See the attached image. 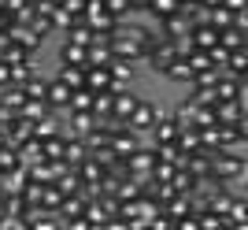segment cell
Wrapping results in <instances>:
<instances>
[{
    "label": "cell",
    "mask_w": 248,
    "mask_h": 230,
    "mask_svg": "<svg viewBox=\"0 0 248 230\" xmlns=\"http://www.w3.org/2000/svg\"><path fill=\"white\" fill-rule=\"evenodd\" d=\"M215 93H218V100H241V78L230 74V71H222L218 82H215Z\"/></svg>",
    "instance_id": "obj_14"
},
{
    "label": "cell",
    "mask_w": 248,
    "mask_h": 230,
    "mask_svg": "<svg viewBox=\"0 0 248 230\" xmlns=\"http://www.w3.org/2000/svg\"><path fill=\"white\" fill-rule=\"evenodd\" d=\"M174 60H178V45H174V41H167V37H159V41H155L152 49L145 52V63L152 67L155 74H167V67H170Z\"/></svg>",
    "instance_id": "obj_2"
},
{
    "label": "cell",
    "mask_w": 248,
    "mask_h": 230,
    "mask_svg": "<svg viewBox=\"0 0 248 230\" xmlns=\"http://www.w3.org/2000/svg\"><path fill=\"white\" fill-rule=\"evenodd\" d=\"M26 97H33V100H45V97H48V78H45L41 71L26 82Z\"/></svg>",
    "instance_id": "obj_30"
},
{
    "label": "cell",
    "mask_w": 248,
    "mask_h": 230,
    "mask_svg": "<svg viewBox=\"0 0 248 230\" xmlns=\"http://www.w3.org/2000/svg\"><path fill=\"white\" fill-rule=\"evenodd\" d=\"M26 186H30V167L26 164H19V167H11L0 175V189L4 193H26Z\"/></svg>",
    "instance_id": "obj_10"
},
{
    "label": "cell",
    "mask_w": 248,
    "mask_h": 230,
    "mask_svg": "<svg viewBox=\"0 0 248 230\" xmlns=\"http://www.w3.org/2000/svg\"><path fill=\"white\" fill-rule=\"evenodd\" d=\"M56 186H60L63 193H78V189H82V171L74 167V164H71V167H63L60 175H56Z\"/></svg>",
    "instance_id": "obj_18"
},
{
    "label": "cell",
    "mask_w": 248,
    "mask_h": 230,
    "mask_svg": "<svg viewBox=\"0 0 248 230\" xmlns=\"http://www.w3.org/2000/svg\"><path fill=\"white\" fill-rule=\"evenodd\" d=\"M178 134H182V123L174 119V112H170V115H159V123L152 126V134H148L145 145H159V141H178Z\"/></svg>",
    "instance_id": "obj_5"
},
{
    "label": "cell",
    "mask_w": 248,
    "mask_h": 230,
    "mask_svg": "<svg viewBox=\"0 0 248 230\" xmlns=\"http://www.w3.org/2000/svg\"><path fill=\"white\" fill-rule=\"evenodd\" d=\"M93 115H96V119H104V115H115V89H104V93H96Z\"/></svg>",
    "instance_id": "obj_28"
},
{
    "label": "cell",
    "mask_w": 248,
    "mask_h": 230,
    "mask_svg": "<svg viewBox=\"0 0 248 230\" xmlns=\"http://www.w3.org/2000/svg\"><path fill=\"white\" fill-rule=\"evenodd\" d=\"M163 78H170V82H178V85H193V67H189V56H178V60L167 67Z\"/></svg>",
    "instance_id": "obj_16"
},
{
    "label": "cell",
    "mask_w": 248,
    "mask_h": 230,
    "mask_svg": "<svg viewBox=\"0 0 248 230\" xmlns=\"http://www.w3.org/2000/svg\"><path fill=\"white\" fill-rule=\"evenodd\" d=\"M63 123H67V134L71 137H89L96 130V115L93 112H74L71 108V115H67Z\"/></svg>",
    "instance_id": "obj_7"
},
{
    "label": "cell",
    "mask_w": 248,
    "mask_h": 230,
    "mask_svg": "<svg viewBox=\"0 0 248 230\" xmlns=\"http://www.w3.org/2000/svg\"><path fill=\"white\" fill-rule=\"evenodd\" d=\"M93 104H96V93L89 89V85H82V89L71 93V108L74 112H93Z\"/></svg>",
    "instance_id": "obj_26"
},
{
    "label": "cell",
    "mask_w": 248,
    "mask_h": 230,
    "mask_svg": "<svg viewBox=\"0 0 248 230\" xmlns=\"http://www.w3.org/2000/svg\"><path fill=\"white\" fill-rule=\"evenodd\" d=\"M218 67H207V71H200V74H193V85H215L218 82Z\"/></svg>",
    "instance_id": "obj_36"
},
{
    "label": "cell",
    "mask_w": 248,
    "mask_h": 230,
    "mask_svg": "<svg viewBox=\"0 0 248 230\" xmlns=\"http://www.w3.org/2000/svg\"><path fill=\"white\" fill-rule=\"evenodd\" d=\"M155 26H159V33H163L167 41H182V37H189V33H193V22H189L182 11H178V15H170V19H159Z\"/></svg>",
    "instance_id": "obj_6"
},
{
    "label": "cell",
    "mask_w": 248,
    "mask_h": 230,
    "mask_svg": "<svg viewBox=\"0 0 248 230\" xmlns=\"http://www.w3.org/2000/svg\"><path fill=\"white\" fill-rule=\"evenodd\" d=\"M60 63H67V67H89V49H85V45L63 41L60 45Z\"/></svg>",
    "instance_id": "obj_12"
},
{
    "label": "cell",
    "mask_w": 248,
    "mask_h": 230,
    "mask_svg": "<svg viewBox=\"0 0 248 230\" xmlns=\"http://www.w3.org/2000/svg\"><path fill=\"white\" fill-rule=\"evenodd\" d=\"M63 41H71V45H85V49H89V45L96 41V33H93V26H89L85 19H78L74 26H67V30H63Z\"/></svg>",
    "instance_id": "obj_13"
},
{
    "label": "cell",
    "mask_w": 248,
    "mask_h": 230,
    "mask_svg": "<svg viewBox=\"0 0 248 230\" xmlns=\"http://www.w3.org/2000/svg\"><path fill=\"white\" fill-rule=\"evenodd\" d=\"M104 4H108V8H111L115 15H119V19H126V15H134V11H130V0H104Z\"/></svg>",
    "instance_id": "obj_37"
},
{
    "label": "cell",
    "mask_w": 248,
    "mask_h": 230,
    "mask_svg": "<svg viewBox=\"0 0 248 230\" xmlns=\"http://www.w3.org/2000/svg\"><path fill=\"white\" fill-rule=\"evenodd\" d=\"M0 104L22 112V104H26V85H4V89H0Z\"/></svg>",
    "instance_id": "obj_19"
},
{
    "label": "cell",
    "mask_w": 248,
    "mask_h": 230,
    "mask_svg": "<svg viewBox=\"0 0 248 230\" xmlns=\"http://www.w3.org/2000/svg\"><path fill=\"white\" fill-rule=\"evenodd\" d=\"M182 4H186V0H182Z\"/></svg>",
    "instance_id": "obj_45"
},
{
    "label": "cell",
    "mask_w": 248,
    "mask_h": 230,
    "mask_svg": "<svg viewBox=\"0 0 248 230\" xmlns=\"http://www.w3.org/2000/svg\"><path fill=\"white\" fill-rule=\"evenodd\" d=\"M148 4L152 0H130V11H148Z\"/></svg>",
    "instance_id": "obj_40"
},
{
    "label": "cell",
    "mask_w": 248,
    "mask_h": 230,
    "mask_svg": "<svg viewBox=\"0 0 248 230\" xmlns=\"http://www.w3.org/2000/svg\"><path fill=\"white\" fill-rule=\"evenodd\" d=\"M45 112H52L48 100H33V97H26V104H22V112H19V115H26V119H33V123H37Z\"/></svg>",
    "instance_id": "obj_32"
},
{
    "label": "cell",
    "mask_w": 248,
    "mask_h": 230,
    "mask_svg": "<svg viewBox=\"0 0 248 230\" xmlns=\"http://www.w3.org/2000/svg\"><path fill=\"white\" fill-rule=\"evenodd\" d=\"M67 130H60V134H48L41 137V148H45V160H63V152H67Z\"/></svg>",
    "instance_id": "obj_15"
},
{
    "label": "cell",
    "mask_w": 248,
    "mask_h": 230,
    "mask_svg": "<svg viewBox=\"0 0 248 230\" xmlns=\"http://www.w3.org/2000/svg\"><path fill=\"white\" fill-rule=\"evenodd\" d=\"M200 4H204V8L211 11V8H218V4H222V0H200Z\"/></svg>",
    "instance_id": "obj_41"
},
{
    "label": "cell",
    "mask_w": 248,
    "mask_h": 230,
    "mask_svg": "<svg viewBox=\"0 0 248 230\" xmlns=\"http://www.w3.org/2000/svg\"><path fill=\"white\" fill-rule=\"evenodd\" d=\"M56 78H60V82H67L71 89H82V85H85V67H67V63H60Z\"/></svg>",
    "instance_id": "obj_23"
},
{
    "label": "cell",
    "mask_w": 248,
    "mask_h": 230,
    "mask_svg": "<svg viewBox=\"0 0 248 230\" xmlns=\"http://www.w3.org/2000/svg\"><path fill=\"white\" fill-rule=\"evenodd\" d=\"M207 19L215 22L218 30H226V26H233V22H237V11H230L226 4H218V8H211V15H207Z\"/></svg>",
    "instance_id": "obj_29"
},
{
    "label": "cell",
    "mask_w": 248,
    "mask_h": 230,
    "mask_svg": "<svg viewBox=\"0 0 248 230\" xmlns=\"http://www.w3.org/2000/svg\"><path fill=\"white\" fill-rule=\"evenodd\" d=\"M159 104H152V100H137V108L130 112V130H137V134L145 137V134H152V126L159 123Z\"/></svg>",
    "instance_id": "obj_3"
},
{
    "label": "cell",
    "mask_w": 248,
    "mask_h": 230,
    "mask_svg": "<svg viewBox=\"0 0 248 230\" xmlns=\"http://www.w3.org/2000/svg\"><path fill=\"white\" fill-rule=\"evenodd\" d=\"M4 60H8V63H22V60H33V52H30V49H22L19 41H11L8 52H4Z\"/></svg>",
    "instance_id": "obj_34"
},
{
    "label": "cell",
    "mask_w": 248,
    "mask_h": 230,
    "mask_svg": "<svg viewBox=\"0 0 248 230\" xmlns=\"http://www.w3.org/2000/svg\"><path fill=\"white\" fill-rule=\"evenodd\" d=\"M137 100H141V97L126 93V89H115V115L130 123V112H134V108H137Z\"/></svg>",
    "instance_id": "obj_22"
},
{
    "label": "cell",
    "mask_w": 248,
    "mask_h": 230,
    "mask_svg": "<svg viewBox=\"0 0 248 230\" xmlns=\"http://www.w3.org/2000/svg\"><path fill=\"white\" fill-rule=\"evenodd\" d=\"M241 108H245V119H248V97H241Z\"/></svg>",
    "instance_id": "obj_42"
},
{
    "label": "cell",
    "mask_w": 248,
    "mask_h": 230,
    "mask_svg": "<svg viewBox=\"0 0 248 230\" xmlns=\"http://www.w3.org/2000/svg\"><path fill=\"white\" fill-rule=\"evenodd\" d=\"M207 52H211V60H215V67H218V71H226V63H230V52H233V49H226V45L218 41L215 49H207Z\"/></svg>",
    "instance_id": "obj_35"
},
{
    "label": "cell",
    "mask_w": 248,
    "mask_h": 230,
    "mask_svg": "<svg viewBox=\"0 0 248 230\" xmlns=\"http://www.w3.org/2000/svg\"><path fill=\"white\" fill-rule=\"evenodd\" d=\"M111 74H115V89H126V82L134 78V63H126V60H111Z\"/></svg>",
    "instance_id": "obj_27"
},
{
    "label": "cell",
    "mask_w": 248,
    "mask_h": 230,
    "mask_svg": "<svg viewBox=\"0 0 248 230\" xmlns=\"http://www.w3.org/2000/svg\"><path fill=\"white\" fill-rule=\"evenodd\" d=\"M226 71H230V74H237L241 82H248V52H245V49H233V52H230Z\"/></svg>",
    "instance_id": "obj_24"
},
{
    "label": "cell",
    "mask_w": 248,
    "mask_h": 230,
    "mask_svg": "<svg viewBox=\"0 0 248 230\" xmlns=\"http://www.w3.org/2000/svg\"><path fill=\"white\" fill-rule=\"evenodd\" d=\"M4 141H8V137H4V134H0V145H4Z\"/></svg>",
    "instance_id": "obj_44"
},
{
    "label": "cell",
    "mask_w": 248,
    "mask_h": 230,
    "mask_svg": "<svg viewBox=\"0 0 248 230\" xmlns=\"http://www.w3.org/2000/svg\"><path fill=\"white\" fill-rule=\"evenodd\" d=\"M218 123H230V126H241V119H245V108H241V100H218L215 108Z\"/></svg>",
    "instance_id": "obj_17"
},
{
    "label": "cell",
    "mask_w": 248,
    "mask_h": 230,
    "mask_svg": "<svg viewBox=\"0 0 248 230\" xmlns=\"http://www.w3.org/2000/svg\"><path fill=\"white\" fill-rule=\"evenodd\" d=\"M155 160H159V156H155V148L152 145H141L134 156L126 160V164H130V175L145 178V175H152V171H155Z\"/></svg>",
    "instance_id": "obj_8"
},
{
    "label": "cell",
    "mask_w": 248,
    "mask_h": 230,
    "mask_svg": "<svg viewBox=\"0 0 248 230\" xmlns=\"http://www.w3.org/2000/svg\"><path fill=\"white\" fill-rule=\"evenodd\" d=\"M230 11H248V0H222Z\"/></svg>",
    "instance_id": "obj_39"
},
{
    "label": "cell",
    "mask_w": 248,
    "mask_h": 230,
    "mask_svg": "<svg viewBox=\"0 0 248 230\" xmlns=\"http://www.w3.org/2000/svg\"><path fill=\"white\" fill-rule=\"evenodd\" d=\"M85 22L93 26V33H111L115 37V30H119V15H115L104 0H89V8H85Z\"/></svg>",
    "instance_id": "obj_1"
},
{
    "label": "cell",
    "mask_w": 248,
    "mask_h": 230,
    "mask_svg": "<svg viewBox=\"0 0 248 230\" xmlns=\"http://www.w3.org/2000/svg\"><path fill=\"white\" fill-rule=\"evenodd\" d=\"M85 156H89V145H85V137H67V152H63V160L78 167Z\"/></svg>",
    "instance_id": "obj_21"
},
{
    "label": "cell",
    "mask_w": 248,
    "mask_h": 230,
    "mask_svg": "<svg viewBox=\"0 0 248 230\" xmlns=\"http://www.w3.org/2000/svg\"><path fill=\"white\" fill-rule=\"evenodd\" d=\"M218 26L211 19H204V22H193V45H197V49H215L218 45Z\"/></svg>",
    "instance_id": "obj_11"
},
{
    "label": "cell",
    "mask_w": 248,
    "mask_h": 230,
    "mask_svg": "<svg viewBox=\"0 0 248 230\" xmlns=\"http://www.w3.org/2000/svg\"><path fill=\"white\" fill-rule=\"evenodd\" d=\"M178 11H182V0H152V4H148V15H152L155 22L170 19V15H178Z\"/></svg>",
    "instance_id": "obj_20"
},
{
    "label": "cell",
    "mask_w": 248,
    "mask_h": 230,
    "mask_svg": "<svg viewBox=\"0 0 248 230\" xmlns=\"http://www.w3.org/2000/svg\"><path fill=\"white\" fill-rule=\"evenodd\" d=\"M189 67H193V74H200V71H207V67H215V60H211L207 49H193V52H189Z\"/></svg>",
    "instance_id": "obj_31"
},
{
    "label": "cell",
    "mask_w": 248,
    "mask_h": 230,
    "mask_svg": "<svg viewBox=\"0 0 248 230\" xmlns=\"http://www.w3.org/2000/svg\"><path fill=\"white\" fill-rule=\"evenodd\" d=\"M4 85H11V63L8 60H0V89Z\"/></svg>",
    "instance_id": "obj_38"
},
{
    "label": "cell",
    "mask_w": 248,
    "mask_h": 230,
    "mask_svg": "<svg viewBox=\"0 0 248 230\" xmlns=\"http://www.w3.org/2000/svg\"><path fill=\"white\" fill-rule=\"evenodd\" d=\"M37 74V63L33 60H22V63H11V85H26Z\"/></svg>",
    "instance_id": "obj_25"
},
{
    "label": "cell",
    "mask_w": 248,
    "mask_h": 230,
    "mask_svg": "<svg viewBox=\"0 0 248 230\" xmlns=\"http://www.w3.org/2000/svg\"><path fill=\"white\" fill-rule=\"evenodd\" d=\"M85 85H89L93 93H104V89H115L111 63H108V67H96V63H89V67H85Z\"/></svg>",
    "instance_id": "obj_9"
},
{
    "label": "cell",
    "mask_w": 248,
    "mask_h": 230,
    "mask_svg": "<svg viewBox=\"0 0 248 230\" xmlns=\"http://www.w3.org/2000/svg\"><path fill=\"white\" fill-rule=\"evenodd\" d=\"M111 49H115V60H126V63H141V60H145V45L134 41V37L123 33V30H115Z\"/></svg>",
    "instance_id": "obj_4"
},
{
    "label": "cell",
    "mask_w": 248,
    "mask_h": 230,
    "mask_svg": "<svg viewBox=\"0 0 248 230\" xmlns=\"http://www.w3.org/2000/svg\"><path fill=\"white\" fill-rule=\"evenodd\" d=\"M15 123H19V112H15V108H8V104H0V134L8 137L11 130H15Z\"/></svg>",
    "instance_id": "obj_33"
},
{
    "label": "cell",
    "mask_w": 248,
    "mask_h": 230,
    "mask_svg": "<svg viewBox=\"0 0 248 230\" xmlns=\"http://www.w3.org/2000/svg\"><path fill=\"white\" fill-rule=\"evenodd\" d=\"M4 8H8V0H0V11H4Z\"/></svg>",
    "instance_id": "obj_43"
}]
</instances>
